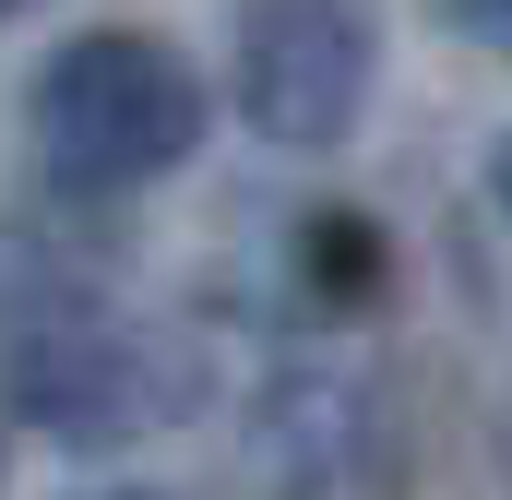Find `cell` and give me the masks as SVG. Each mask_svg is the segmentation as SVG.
<instances>
[{
	"mask_svg": "<svg viewBox=\"0 0 512 500\" xmlns=\"http://www.w3.org/2000/svg\"><path fill=\"white\" fill-rule=\"evenodd\" d=\"M24 120H36V167H48L72 203H120V191H143V179H167V167L203 155L215 96H203V72H191L167 36L96 24V36L48 48Z\"/></svg>",
	"mask_w": 512,
	"mask_h": 500,
	"instance_id": "6da1fadb",
	"label": "cell"
},
{
	"mask_svg": "<svg viewBox=\"0 0 512 500\" xmlns=\"http://www.w3.org/2000/svg\"><path fill=\"white\" fill-rule=\"evenodd\" d=\"M0 500H12V429H0Z\"/></svg>",
	"mask_w": 512,
	"mask_h": 500,
	"instance_id": "9c48e42d",
	"label": "cell"
},
{
	"mask_svg": "<svg viewBox=\"0 0 512 500\" xmlns=\"http://www.w3.org/2000/svg\"><path fill=\"white\" fill-rule=\"evenodd\" d=\"M382 96V12L370 0H239L227 108L274 155H334Z\"/></svg>",
	"mask_w": 512,
	"mask_h": 500,
	"instance_id": "3957f363",
	"label": "cell"
},
{
	"mask_svg": "<svg viewBox=\"0 0 512 500\" xmlns=\"http://www.w3.org/2000/svg\"><path fill=\"white\" fill-rule=\"evenodd\" d=\"M96 298H84V262L48 239H24V227H0V334H48V322H84Z\"/></svg>",
	"mask_w": 512,
	"mask_h": 500,
	"instance_id": "5b68a950",
	"label": "cell"
},
{
	"mask_svg": "<svg viewBox=\"0 0 512 500\" xmlns=\"http://www.w3.org/2000/svg\"><path fill=\"white\" fill-rule=\"evenodd\" d=\"M286 262H298V298H310V310H370V298H382V274H393L382 227H370L358 203H322V215H298Z\"/></svg>",
	"mask_w": 512,
	"mask_h": 500,
	"instance_id": "277c9868",
	"label": "cell"
},
{
	"mask_svg": "<svg viewBox=\"0 0 512 500\" xmlns=\"http://www.w3.org/2000/svg\"><path fill=\"white\" fill-rule=\"evenodd\" d=\"M465 48H489V60H512V0H429Z\"/></svg>",
	"mask_w": 512,
	"mask_h": 500,
	"instance_id": "8992f818",
	"label": "cell"
},
{
	"mask_svg": "<svg viewBox=\"0 0 512 500\" xmlns=\"http://www.w3.org/2000/svg\"><path fill=\"white\" fill-rule=\"evenodd\" d=\"M84 500H167V489H84Z\"/></svg>",
	"mask_w": 512,
	"mask_h": 500,
	"instance_id": "ba28073f",
	"label": "cell"
},
{
	"mask_svg": "<svg viewBox=\"0 0 512 500\" xmlns=\"http://www.w3.org/2000/svg\"><path fill=\"white\" fill-rule=\"evenodd\" d=\"M12 12H36V0H0V24H12Z\"/></svg>",
	"mask_w": 512,
	"mask_h": 500,
	"instance_id": "30bf717a",
	"label": "cell"
},
{
	"mask_svg": "<svg viewBox=\"0 0 512 500\" xmlns=\"http://www.w3.org/2000/svg\"><path fill=\"white\" fill-rule=\"evenodd\" d=\"M489 215H501V227H512V131H501V143H489Z\"/></svg>",
	"mask_w": 512,
	"mask_h": 500,
	"instance_id": "52a82bcc",
	"label": "cell"
},
{
	"mask_svg": "<svg viewBox=\"0 0 512 500\" xmlns=\"http://www.w3.org/2000/svg\"><path fill=\"white\" fill-rule=\"evenodd\" d=\"M191 405H203V346L167 322L84 310V322L0 346V429H36L60 453H131V441L179 429Z\"/></svg>",
	"mask_w": 512,
	"mask_h": 500,
	"instance_id": "7a4b0ae2",
	"label": "cell"
}]
</instances>
